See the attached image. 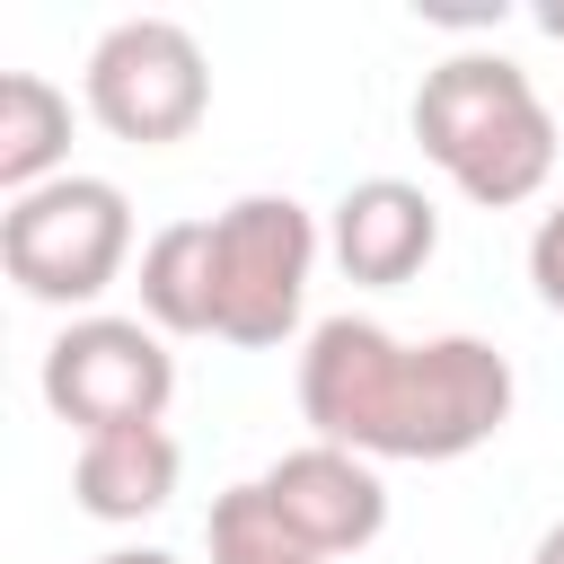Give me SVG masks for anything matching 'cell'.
Instances as JSON below:
<instances>
[{
    "mask_svg": "<svg viewBox=\"0 0 564 564\" xmlns=\"http://www.w3.org/2000/svg\"><path fill=\"white\" fill-rule=\"evenodd\" d=\"M529 282H538V300L564 317V194L538 212V229H529Z\"/></svg>",
    "mask_w": 564,
    "mask_h": 564,
    "instance_id": "obj_14",
    "label": "cell"
},
{
    "mask_svg": "<svg viewBox=\"0 0 564 564\" xmlns=\"http://www.w3.org/2000/svg\"><path fill=\"white\" fill-rule=\"evenodd\" d=\"M167 397H176V361H167V344H159L150 317H70L44 344V405L79 441L159 423Z\"/></svg>",
    "mask_w": 564,
    "mask_h": 564,
    "instance_id": "obj_6",
    "label": "cell"
},
{
    "mask_svg": "<svg viewBox=\"0 0 564 564\" xmlns=\"http://www.w3.org/2000/svg\"><path fill=\"white\" fill-rule=\"evenodd\" d=\"M62 159H70V97L44 70H9L0 79V185H9V203L70 176Z\"/></svg>",
    "mask_w": 564,
    "mask_h": 564,
    "instance_id": "obj_12",
    "label": "cell"
},
{
    "mask_svg": "<svg viewBox=\"0 0 564 564\" xmlns=\"http://www.w3.org/2000/svg\"><path fill=\"white\" fill-rule=\"evenodd\" d=\"M212 564H326V555H308V546L273 520L264 485H229V494L212 502Z\"/></svg>",
    "mask_w": 564,
    "mask_h": 564,
    "instance_id": "obj_13",
    "label": "cell"
},
{
    "mask_svg": "<svg viewBox=\"0 0 564 564\" xmlns=\"http://www.w3.org/2000/svg\"><path fill=\"white\" fill-rule=\"evenodd\" d=\"M212 256H220V344L273 352L300 308H308V273H317V220L291 194H238L229 212H212Z\"/></svg>",
    "mask_w": 564,
    "mask_h": 564,
    "instance_id": "obj_4",
    "label": "cell"
},
{
    "mask_svg": "<svg viewBox=\"0 0 564 564\" xmlns=\"http://www.w3.org/2000/svg\"><path fill=\"white\" fill-rule=\"evenodd\" d=\"M141 317L159 335H220V256L212 220H167L141 247Z\"/></svg>",
    "mask_w": 564,
    "mask_h": 564,
    "instance_id": "obj_11",
    "label": "cell"
},
{
    "mask_svg": "<svg viewBox=\"0 0 564 564\" xmlns=\"http://www.w3.org/2000/svg\"><path fill=\"white\" fill-rule=\"evenodd\" d=\"M326 247H335L344 282L397 291V282H414V273L432 264L441 212H432V194L405 185V176H361V185H344V203L326 212Z\"/></svg>",
    "mask_w": 564,
    "mask_h": 564,
    "instance_id": "obj_9",
    "label": "cell"
},
{
    "mask_svg": "<svg viewBox=\"0 0 564 564\" xmlns=\"http://www.w3.org/2000/svg\"><path fill=\"white\" fill-rule=\"evenodd\" d=\"M79 97H88V115L115 141L167 150V141H185L212 115V62H203L194 26H176V18H123V26L97 35V53L79 70Z\"/></svg>",
    "mask_w": 564,
    "mask_h": 564,
    "instance_id": "obj_3",
    "label": "cell"
},
{
    "mask_svg": "<svg viewBox=\"0 0 564 564\" xmlns=\"http://www.w3.org/2000/svg\"><path fill=\"white\" fill-rule=\"evenodd\" d=\"M256 485H264L273 520H282L308 555H361V546L388 529V485H379V467L352 458V449H335V441L282 449Z\"/></svg>",
    "mask_w": 564,
    "mask_h": 564,
    "instance_id": "obj_8",
    "label": "cell"
},
{
    "mask_svg": "<svg viewBox=\"0 0 564 564\" xmlns=\"http://www.w3.org/2000/svg\"><path fill=\"white\" fill-rule=\"evenodd\" d=\"M405 388H414V344H397L379 317H317L300 352V414L317 441L352 458H397L405 432Z\"/></svg>",
    "mask_w": 564,
    "mask_h": 564,
    "instance_id": "obj_5",
    "label": "cell"
},
{
    "mask_svg": "<svg viewBox=\"0 0 564 564\" xmlns=\"http://www.w3.org/2000/svg\"><path fill=\"white\" fill-rule=\"evenodd\" d=\"M88 564H176L167 546H115V555H88Z\"/></svg>",
    "mask_w": 564,
    "mask_h": 564,
    "instance_id": "obj_15",
    "label": "cell"
},
{
    "mask_svg": "<svg viewBox=\"0 0 564 564\" xmlns=\"http://www.w3.org/2000/svg\"><path fill=\"white\" fill-rule=\"evenodd\" d=\"M414 141L485 212H511V203L546 194V176H555V115L529 88V70L502 53L432 62L414 88Z\"/></svg>",
    "mask_w": 564,
    "mask_h": 564,
    "instance_id": "obj_1",
    "label": "cell"
},
{
    "mask_svg": "<svg viewBox=\"0 0 564 564\" xmlns=\"http://www.w3.org/2000/svg\"><path fill=\"white\" fill-rule=\"evenodd\" d=\"M176 441H167V423H132V432H97V441H79V458H70V494H79V511L88 520H150V511H167V494H176Z\"/></svg>",
    "mask_w": 564,
    "mask_h": 564,
    "instance_id": "obj_10",
    "label": "cell"
},
{
    "mask_svg": "<svg viewBox=\"0 0 564 564\" xmlns=\"http://www.w3.org/2000/svg\"><path fill=\"white\" fill-rule=\"evenodd\" d=\"M132 264V203L106 176H53L0 212V273L44 308H88Z\"/></svg>",
    "mask_w": 564,
    "mask_h": 564,
    "instance_id": "obj_2",
    "label": "cell"
},
{
    "mask_svg": "<svg viewBox=\"0 0 564 564\" xmlns=\"http://www.w3.org/2000/svg\"><path fill=\"white\" fill-rule=\"evenodd\" d=\"M538 26H546V35L564 44V0H546V9H538Z\"/></svg>",
    "mask_w": 564,
    "mask_h": 564,
    "instance_id": "obj_17",
    "label": "cell"
},
{
    "mask_svg": "<svg viewBox=\"0 0 564 564\" xmlns=\"http://www.w3.org/2000/svg\"><path fill=\"white\" fill-rule=\"evenodd\" d=\"M529 564H564V520H555V529L538 538V555H529Z\"/></svg>",
    "mask_w": 564,
    "mask_h": 564,
    "instance_id": "obj_16",
    "label": "cell"
},
{
    "mask_svg": "<svg viewBox=\"0 0 564 564\" xmlns=\"http://www.w3.org/2000/svg\"><path fill=\"white\" fill-rule=\"evenodd\" d=\"M511 361L485 344V335H423L414 344V388H405V432H397V458H467L485 449L502 423H511Z\"/></svg>",
    "mask_w": 564,
    "mask_h": 564,
    "instance_id": "obj_7",
    "label": "cell"
}]
</instances>
